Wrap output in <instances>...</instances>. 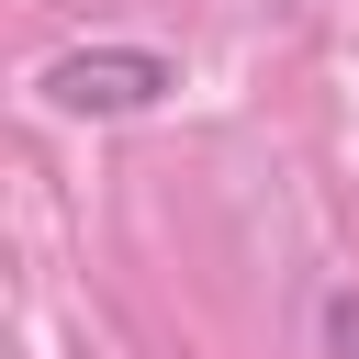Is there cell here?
<instances>
[{"label": "cell", "instance_id": "obj_1", "mask_svg": "<svg viewBox=\"0 0 359 359\" xmlns=\"http://www.w3.org/2000/svg\"><path fill=\"white\" fill-rule=\"evenodd\" d=\"M34 90H45V112L112 123V112H157V101L180 90V67H168L157 45H79V56H56Z\"/></svg>", "mask_w": 359, "mask_h": 359}, {"label": "cell", "instance_id": "obj_2", "mask_svg": "<svg viewBox=\"0 0 359 359\" xmlns=\"http://www.w3.org/2000/svg\"><path fill=\"white\" fill-rule=\"evenodd\" d=\"M325 359H359V292L325 303Z\"/></svg>", "mask_w": 359, "mask_h": 359}]
</instances>
